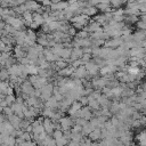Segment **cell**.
I'll return each instance as SVG.
<instances>
[{"mask_svg": "<svg viewBox=\"0 0 146 146\" xmlns=\"http://www.w3.org/2000/svg\"><path fill=\"white\" fill-rule=\"evenodd\" d=\"M70 22H71L72 24L79 23V24H82L83 26H87L88 23L90 22V18H89V16H87V15H84V14H81V15H75V16H73V17L70 19Z\"/></svg>", "mask_w": 146, "mask_h": 146, "instance_id": "1", "label": "cell"}, {"mask_svg": "<svg viewBox=\"0 0 146 146\" xmlns=\"http://www.w3.org/2000/svg\"><path fill=\"white\" fill-rule=\"evenodd\" d=\"M124 42H123V39L121 36L119 38H113L111 40H107L105 41V47L107 48H111V49H114V48H119L120 46H122Z\"/></svg>", "mask_w": 146, "mask_h": 146, "instance_id": "2", "label": "cell"}, {"mask_svg": "<svg viewBox=\"0 0 146 146\" xmlns=\"http://www.w3.org/2000/svg\"><path fill=\"white\" fill-rule=\"evenodd\" d=\"M67 7H68V2H67V1H64V0H60V1L57 2V3H52V5L50 6V10H51V11H63V10H65Z\"/></svg>", "mask_w": 146, "mask_h": 146, "instance_id": "3", "label": "cell"}, {"mask_svg": "<svg viewBox=\"0 0 146 146\" xmlns=\"http://www.w3.org/2000/svg\"><path fill=\"white\" fill-rule=\"evenodd\" d=\"M84 67H86L88 74H90V75H95V74H97V73L99 72V66H98L96 63L91 62V60L88 62V63L84 65Z\"/></svg>", "mask_w": 146, "mask_h": 146, "instance_id": "4", "label": "cell"}, {"mask_svg": "<svg viewBox=\"0 0 146 146\" xmlns=\"http://www.w3.org/2000/svg\"><path fill=\"white\" fill-rule=\"evenodd\" d=\"M25 6L27 7V10H30V11H36L40 7H41V5H40V2L38 1V0H26V2H25Z\"/></svg>", "mask_w": 146, "mask_h": 146, "instance_id": "5", "label": "cell"}, {"mask_svg": "<svg viewBox=\"0 0 146 146\" xmlns=\"http://www.w3.org/2000/svg\"><path fill=\"white\" fill-rule=\"evenodd\" d=\"M82 56H83V50H82V48H73V49H72V54H71L70 60H71V62H74V60L81 59Z\"/></svg>", "mask_w": 146, "mask_h": 146, "instance_id": "6", "label": "cell"}, {"mask_svg": "<svg viewBox=\"0 0 146 146\" xmlns=\"http://www.w3.org/2000/svg\"><path fill=\"white\" fill-rule=\"evenodd\" d=\"M81 108H82V104H81L79 100H74V102L72 103V105L68 107V113H70L71 115H74V114L78 113Z\"/></svg>", "mask_w": 146, "mask_h": 146, "instance_id": "7", "label": "cell"}, {"mask_svg": "<svg viewBox=\"0 0 146 146\" xmlns=\"http://www.w3.org/2000/svg\"><path fill=\"white\" fill-rule=\"evenodd\" d=\"M82 10V14H84V15H87V16H96L97 15V13H98V9L96 8V7H94V6H88V7H84V8H82L81 9Z\"/></svg>", "mask_w": 146, "mask_h": 146, "instance_id": "8", "label": "cell"}, {"mask_svg": "<svg viewBox=\"0 0 146 146\" xmlns=\"http://www.w3.org/2000/svg\"><path fill=\"white\" fill-rule=\"evenodd\" d=\"M46 107L47 108H51V110H55V108H58V105H59V102L52 96L51 98H49L46 103H44Z\"/></svg>", "mask_w": 146, "mask_h": 146, "instance_id": "9", "label": "cell"}, {"mask_svg": "<svg viewBox=\"0 0 146 146\" xmlns=\"http://www.w3.org/2000/svg\"><path fill=\"white\" fill-rule=\"evenodd\" d=\"M96 8H97L98 10H100L102 13H111V11H113V8H112L111 3L100 2V3H98V5L96 6Z\"/></svg>", "mask_w": 146, "mask_h": 146, "instance_id": "10", "label": "cell"}, {"mask_svg": "<svg viewBox=\"0 0 146 146\" xmlns=\"http://www.w3.org/2000/svg\"><path fill=\"white\" fill-rule=\"evenodd\" d=\"M59 124L63 127L64 130H68L70 127L73 124V122L70 117H62V119H59Z\"/></svg>", "mask_w": 146, "mask_h": 146, "instance_id": "11", "label": "cell"}, {"mask_svg": "<svg viewBox=\"0 0 146 146\" xmlns=\"http://www.w3.org/2000/svg\"><path fill=\"white\" fill-rule=\"evenodd\" d=\"M43 128H44V131L50 133V132H54V124L52 122L49 120V117H46L43 120Z\"/></svg>", "mask_w": 146, "mask_h": 146, "instance_id": "12", "label": "cell"}, {"mask_svg": "<svg viewBox=\"0 0 146 146\" xmlns=\"http://www.w3.org/2000/svg\"><path fill=\"white\" fill-rule=\"evenodd\" d=\"M125 3H127V0H112L111 1V6L113 9H119Z\"/></svg>", "mask_w": 146, "mask_h": 146, "instance_id": "13", "label": "cell"}, {"mask_svg": "<svg viewBox=\"0 0 146 146\" xmlns=\"http://www.w3.org/2000/svg\"><path fill=\"white\" fill-rule=\"evenodd\" d=\"M33 22L38 23V24L41 26L42 24H44V18H43V16H42L41 14H38V13H33Z\"/></svg>", "mask_w": 146, "mask_h": 146, "instance_id": "14", "label": "cell"}, {"mask_svg": "<svg viewBox=\"0 0 146 146\" xmlns=\"http://www.w3.org/2000/svg\"><path fill=\"white\" fill-rule=\"evenodd\" d=\"M124 21H125L127 23L133 24V23H137L138 16H136V15H127V16H124Z\"/></svg>", "mask_w": 146, "mask_h": 146, "instance_id": "15", "label": "cell"}, {"mask_svg": "<svg viewBox=\"0 0 146 146\" xmlns=\"http://www.w3.org/2000/svg\"><path fill=\"white\" fill-rule=\"evenodd\" d=\"M100 129H98V128H96L91 133H89V137H90V139H92V140H96V139H98L99 137H100Z\"/></svg>", "mask_w": 146, "mask_h": 146, "instance_id": "16", "label": "cell"}, {"mask_svg": "<svg viewBox=\"0 0 146 146\" xmlns=\"http://www.w3.org/2000/svg\"><path fill=\"white\" fill-rule=\"evenodd\" d=\"M76 36L80 38V39H87V38H89V32L83 29V30H81L76 33Z\"/></svg>", "mask_w": 146, "mask_h": 146, "instance_id": "17", "label": "cell"}, {"mask_svg": "<svg viewBox=\"0 0 146 146\" xmlns=\"http://www.w3.org/2000/svg\"><path fill=\"white\" fill-rule=\"evenodd\" d=\"M6 102H7V104L10 106V105H13L14 103H15V100H16V98H15V96L14 95H7V96H5V98H3Z\"/></svg>", "mask_w": 146, "mask_h": 146, "instance_id": "18", "label": "cell"}, {"mask_svg": "<svg viewBox=\"0 0 146 146\" xmlns=\"http://www.w3.org/2000/svg\"><path fill=\"white\" fill-rule=\"evenodd\" d=\"M76 29L73 26V25H71L70 26V29H68V31H67V34L70 35V36H73V35H76Z\"/></svg>", "mask_w": 146, "mask_h": 146, "instance_id": "19", "label": "cell"}, {"mask_svg": "<svg viewBox=\"0 0 146 146\" xmlns=\"http://www.w3.org/2000/svg\"><path fill=\"white\" fill-rule=\"evenodd\" d=\"M63 136H64V133H63L60 130H55V131H54V138H55V140L62 138Z\"/></svg>", "mask_w": 146, "mask_h": 146, "instance_id": "20", "label": "cell"}, {"mask_svg": "<svg viewBox=\"0 0 146 146\" xmlns=\"http://www.w3.org/2000/svg\"><path fill=\"white\" fill-rule=\"evenodd\" d=\"M84 1H87L89 6H94V7H96L98 3H100V0H84Z\"/></svg>", "mask_w": 146, "mask_h": 146, "instance_id": "21", "label": "cell"}, {"mask_svg": "<svg viewBox=\"0 0 146 146\" xmlns=\"http://www.w3.org/2000/svg\"><path fill=\"white\" fill-rule=\"evenodd\" d=\"M6 47H7V44L0 39V51L1 52H5V50H6Z\"/></svg>", "mask_w": 146, "mask_h": 146, "instance_id": "22", "label": "cell"}, {"mask_svg": "<svg viewBox=\"0 0 146 146\" xmlns=\"http://www.w3.org/2000/svg\"><path fill=\"white\" fill-rule=\"evenodd\" d=\"M39 26H40V25H39L38 23H35V22H32V23L30 24V26H29V27H31V30H36Z\"/></svg>", "mask_w": 146, "mask_h": 146, "instance_id": "23", "label": "cell"}, {"mask_svg": "<svg viewBox=\"0 0 146 146\" xmlns=\"http://www.w3.org/2000/svg\"><path fill=\"white\" fill-rule=\"evenodd\" d=\"M51 1V3H57V2H59L60 0H50Z\"/></svg>", "mask_w": 146, "mask_h": 146, "instance_id": "24", "label": "cell"}, {"mask_svg": "<svg viewBox=\"0 0 146 146\" xmlns=\"http://www.w3.org/2000/svg\"><path fill=\"white\" fill-rule=\"evenodd\" d=\"M1 1H3V0H0V2H1Z\"/></svg>", "mask_w": 146, "mask_h": 146, "instance_id": "25", "label": "cell"}]
</instances>
